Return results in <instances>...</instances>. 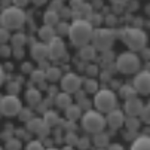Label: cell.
Masks as SVG:
<instances>
[{
	"instance_id": "cell-12",
	"label": "cell",
	"mask_w": 150,
	"mask_h": 150,
	"mask_svg": "<svg viewBox=\"0 0 150 150\" xmlns=\"http://www.w3.org/2000/svg\"><path fill=\"white\" fill-rule=\"evenodd\" d=\"M134 88H135L137 94H143V95H149L150 94V71L143 70V71H140L135 76Z\"/></svg>"
},
{
	"instance_id": "cell-48",
	"label": "cell",
	"mask_w": 150,
	"mask_h": 150,
	"mask_svg": "<svg viewBox=\"0 0 150 150\" xmlns=\"http://www.w3.org/2000/svg\"><path fill=\"white\" fill-rule=\"evenodd\" d=\"M31 2H33L34 5H37V6H42V5H45L48 0H31Z\"/></svg>"
},
{
	"instance_id": "cell-4",
	"label": "cell",
	"mask_w": 150,
	"mask_h": 150,
	"mask_svg": "<svg viewBox=\"0 0 150 150\" xmlns=\"http://www.w3.org/2000/svg\"><path fill=\"white\" fill-rule=\"evenodd\" d=\"M105 117L101 115V112L95 110H88L82 116V128L89 134H95L100 131H104L105 128Z\"/></svg>"
},
{
	"instance_id": "cell-14",
	"label": "cell",
	"mask_w": 150,
	"mask_h": 150,
	"mask_svg": "<svg viewBox=\"0 0 150 150\" xmlns=\"http://www.w3.org/2000/svg\"><path fill=\"white\" fill-rule=\"evenodd\" d=\"M125 122V116H123V112L117 110L116 107L113 110L109 112V115H107V119H105V123L109 125L112 129H119V128H122Z\"/></svg>"
},
{
	"instance_id": "cell-9",
	"label": "cell",
	"mask_w": 150,
	"mask_h": 150,
	"mask_svg": "<svg viewBox=\"0 0 150 150\" xmlns=\"http://www.w3.org/2000/svg\"><path fill=\"white\" fill-rule=\"evenodd\" d=\"M66 55V43L59 36H55L48 42V57L51 59H61Z\"/></svg>"
},
{
	"instance_id": "cell-44",
	"label": "cell",
	"mask_w": 150,
	"mask_h": 150,
	"mask_svg": "<svg viewBox=\"0 0 150 150\" xmlns=\"http://www.w3.org/2000/svg\"><path fill=\"white\" fill-rule=\"evenodd\" d=\"M12 54H13L16 58H23V57H24V51H23V48H13V49H12Z\"/></svg>"
},
{
	"instance_id": "cell-31",
	"label": "cell",
	"mask_w": 150,
	"mask_h": 150,
	"mask_svg": "<svg viewBox=\"0 0 150 150\" xmlns=\"http://www.w3.org/2000/svg\"><path fill=\"white\" fill-rule=\"evenodd\" d=\"M140 116H141V120L144 123H149L150 125V103L146 104V105H143V110H141Z\"/></svg>"
},
{
	"instance_id": "cell-32",
	"label": "cell",
	"mask_w": 150,
	"mask_h": 150,
	"mask_svg": "<svg viewBox=\"0 0 150 150\" xmlns=\"http://www.w3.org/2000/svg\"><path fill=\"white\" fill-rule=\"evenodd\" d=\"M30 74H31V79H33L34 82H43V80L46 79L45 70H33Z\"/></svg>"
},
{
	"instance_id": "cell-23",
	"label": "cell",
	"mask_w": 150,
	"mask_h": 150,
	"mask_svg": "<svg viewBox=\"0 0 150 150\" xmlns=\"http://www.w3.org/2000/svg\"><path fill=\"white\" fill-rule=\"evenodd\" d=\"M59 116H58V113L57 112H54V110H45L43 112V122L48 125V126H55V125H58L59 123Z\"/></svg>"
},
{
	"instance_id": "cell-25",
	"label": "cell",
	"mask_w": 150,
	"mask_h": 150,
	"mask_svg": "<svg viewBox=\"0 0 150 150\" xmlns=\"http://www.w3.org/2000/svg\"><path fill=\"white\" fill-rule=\"evenodd\" d=\"M45 73H46V80L49 82H58L61 79V70L58 67H48Z\"/></svg>"
},
{
	"instance_id": "cell-27",
	"label": "cell",
	"mask_w": 150,
	"mask_h": 150,
	"mask_svg": "<svg viewBox=\"0 0 150 150\" xmlns=\"http://www.w3.org/2000/svg\"><path fill=\"white\" fill-rule=\"evenodd\" d=\"M123 123L126 125L128 131H137L138 128H140V125H141V120H138L137 116H129L128 119H125Z\"/></svg>"
},
{
	"instance_id": "cell-47",
	"label": "cell",
	"mask_w": 150,
	"mask_h": 150,
	"mask_svg": "<svg viewBox=\"0 0 150 150\" xmlns=\"http://www.w3.org/2000/svg\"><path fill=\"white\" fill-rule=\"evenodd\" d=\"M3 82H5V70H3L2 66H0V86L3 85Z\"/></svg>"
},
{
	"instance_id": "cell-50",
	"label": "cell",
	"mask_w": 150,
	"mask_h": 150,
	"mask_svg": "<svg viewBox=\"0 0 150 150\" xmlns=\"http://www.w3.org/2000/svg\"><path fill=\"white\" fill-rule=\"evenodd\" d=\"M113 3H125V2H128V0H112Z\"/></svg>"
},
{
	"instance_id": "cell-24",
	"label": "cell",
	"mask_w": 150,
	"mask_h": 150,
	"mask_svg": "<svg viewBox=\"0 0 150 150\" xmlns=\"http://www.w3.org/2000/svg\"><path fill=\"white\" fill-rule=\"evenodd\" d=\"M94 144L97 147H107V144H109V135L103 131L95 132L94 134Z\"/></svg>"
},
{
	"instance_id": "cell-16",
	"label": "cell",
	"mask_w": 150,
	"mask_h": 150,
	"mask_svg": "<svg viewBox=\"0 0 150 150\" xmlns=\"http://www.w3.org/2000/svg\"><path fill=\"white\" fill-rule=\"evenodd\" d=\"M80 116H82V109H80L79 104H73V103H71L70 105L66 107V117H67L69 120L76 122L77 119H80Z\"/></svg>"
},
{
	"instance_id": "cell-8",
	"label": "cell",
	"mask_w": 150,
	"mask_h": 150,
	"mask_svg": "<svg viewBox=\"0 0 150 150\" xmlns=\"http://www.w3.org/2000/svg\"><path fill=\"white\" fill-rule=\"evenodd\" d=\"M21 107H23V104H21L19 98L13 94H9L0 98V113L3 116H8V117L18 116Z\"/></svg>"
},
{
	"instance_id": "cell-42",
	"label": "cell",
	"mask_w": 150,
	"mask_h": 150,
	"mask_svg": "<svg viewBox=\"0 0 150 150\" xmlns=\"http://www.w3.org/2000/svg\"><path fill=\"white\" fill-rule=\"evenodd\" d=\"M21 71L23 73H31L33 71V66L30 62H24L23 66H21Z\"/></svg>"
},
{
	"instance_id": "cell-11",
	"label": "cell",
	"mask_w": 150,
	"mask_h": 150,
	"mask_svg": "<svg viewBox=\"0 0 150 150\" xmlns=\"http://www.w3.org/2000/svg\"><path fill=\"white\" fill-rule=\"evenodd\" d=\"M27 129L31 134H37L39 137H48L49 135V131H51V126H48L43 122V119L33 116L30 120H27Z\"/></svg>"
},
{
	"instance_id": "cell-43",
	"label": "cell",
	"mask_w": 150,
	"mask_h": 150,
	"mask_svg": "<svg viewBox=\"0 0 150 150\" xmlns=\"http://www.w3.org/2000/svg\"><path fill=\"white\" fill-rule=\"evenodd\" d=\"M12 2H13V5L18 6V8H25V6L28 5L30 0H12Z\"/></svg>"
},
{
	"instance_id": "cell-17",
	"label": "cell",
	"mask_w": 150,
	"mask_h": 150,
	"mask_svg": "<svg viewBox=\"0 0 150 150\" xmlns=\"http://www.w3.org/2000/svg\"><path fill=\"white\" fill-rule=\"evenodd\" d=\"M132 150H150V135L137 137L131 146Z\"/></svg>"
},
{
	"instance_id": "cell-28",
	"label": "cell",
	"mask_w": 150,
	"mask_h": 150,
	"mask_svg": "<svg viewBox=\"0 0 150 150\" xmlns=\"http://www.w3.org/2000/svg\"><path fill=\"white\" fill-rule=\"evenodd\" d=\"M98 91V82L91 77L88 80H85V92H88V94H95Z\"/></svg>"
},
{
	"instance_id": "cell-52",
	"label": "cell",
	"mask_w": 150,
	"mask_h": 150,
	"mask_svg": "<svg viewBox=\"0 0 150 150\" xmlns=\"http://www.w3.org/2000/svg\"><path fill=\"white\" fill-rule=\"evenodd\" d=\"M0 116H2V113H0Z\"/></svg>"
},
{
	"instance_id": "cell-35",
	"label": "cell",
	"mask_w": 150,
	"mask_h": 150,
	"mask_svg": "<svg viewBox=\"0 0 150 150\" xmlns=\"http://www.w3.org/2000/svg\"><path fill=\"white\" fill-rule=\"evenodd\" d=\"M25 149H27V150H33V149L42 150V149H43V144H42L40 140H31V141H28V144L25 146Z\"/></svg>"
},
{
	"instance_id": "cell-26",
	"label": "cell",
	"mask_w": 150,
	"mask_h": 150,
	"mask_svg": "<svg viewBox=\"0 0 150 150\" xmlns=\"http://www.w3.org/2000/svg\"><path fill=\"white\" fill-rule=\"evenodd\" d=\"M11 42L13 48H23L27 42V37L24 33H16L15 36H11Z\"/></svg>"
},
{
	"instance_id": "cell-20",
	"label": "cell",
	"mask_w": 150,
	"mask_h": 150,
	"mask_svg": "<svg viewBox=\"0 0 150 150\" xmlns=\"http://www.w3.org/2000/svg\"><path fill=\"white\" fill-rule=\"evenodd\" d=\"M79 54H80V57H82L85 61H91V59L95 58V55H97V49H95L94 45L86 43V45L80 46V52H79Z\"/></svg>"
},
{
	"instance_id": "cell-5",
	"label": "cell",
	"mask_w": 150,
	"mask_h": 150,
	"mask_svg": "<svg viewBox=\"0 0 150 150\" xmlns=\"http://www.w3.org/2000/svg\"><path fill=\"white\" fill-rule=\"evenodd\" d=\"M122 40L129 49L141 51L143 48H146L147 34L140 28H125L122 31Z\"/></svg>"
},
{
	"instance_id": "cell-29",
	"label": "cell",
	"mask_w": 150,
	"mask_h": 150,
	"mask_svg": "<svg viewBox=\"0 0 150 150\" xmlns=\"http://www.w3.org/2000/svg\"><path fill=\"white\" fill-rule=\"evenodd\" d=\"M137 95V91L134 86H129V85H125V86L120 88V97H123L125 100L126 98H131V97H135Z\"/></svg>"
},
{
	"instance_id": "cell-49",
	"label": "cell",
	"mask_w": 150,
	"mask_h": 150,
	"mask_svg": "<svg viewBox=\"0 0 150 150\" xmlns=\"http://www.w3.org/2000/svg\"><path fill=\"white\" fill-rule=\"evenodd\" d=\"M107 147H109L110 150H122L123 147L122 146H119V144H113V146H107Z\"/></svg>"
},
{
	"instance_id": "cell-15",
	"label": "cell",
	"mask_w": 150,
	"mask_h": 150,
	"mask_svg": "<svg viewBox=\"0 0 150 150\" xmlns=\"http://www.w3.org/2000/svg\"><path fill=\"white\" fill-rule=\"evenodd\" d=\"M30 54H31V57H33L36 61H43V59L48 57V43H45V42L34 43V45L31 46Z\"/></svg>"
},
{
	"instance_id": "cell-45",
	"label": "cell",
	"mask_w": 150,
	"mask_h": 150,
	"mask_svg": "<svg viewBox=\"0 0 150 150\" xmlns=\"http://www.w3.org/2000/svg\"><path fill=\"white\" fill-rule=\"evenodd\" d=\"M54 2H55V3H52V5H51V9H54V11H58V12H59V11L62 9V3H61V0H54Z\"/></svg>"
},
{
	"instance_id": "cell-13",
	"label": "cell",
	"mask_w": 150,
	"mask_h": 150,
	"mask_svg": "<svg viewBox=\"0 0 150 150\" xmlns=\"http://www.w3.org/2000/svg\"><path fill=\"white\" fill-rule=\"evenodd\" d=\"M143 101L135 95V97H131V98H126L125 101V113L128 116H140L141 110H143Z\"/></svg>"
},
{
	"instance_id": "cell-1",
	"label": "cell",
	"mask_w": 150,
	"mask_h": 150,
	"mask_svg": "<svg viewBox=\"0 0 150 150\" xmlns=\"http://www.w3.org/2000/svg\"><path fill=\"white\" fill-rule=\"evenodd\" d=\"M94 33V25L89 23V19H74L69 25L67 36L74 46H83L91 42Z\"/></svg>"
},
{
	"instance_id": "cell-2",
	"label": "cell",
	"mask_w": 150,
	"mask_h": 150,
	"mask_svg": "<svg viewBox=\"0 0 150 150\" xmlns=\"http://www.w3.org/2000/svg\"><path fill=\"white\" fill-rule=\"evenodd\" d=\"M25 23V13L23 12V8L18 6H8L0 13V25L8 30H18Z\"/></svg>"
},
{
	"instance_id": "cell-3",
	"label": "cell",
	"mask_w": 150,
	"mask_h": 150,
	"mask_svg": "<svg viewBox=\"0 0 150 150\" xmlns=\"http://www.w3.org/2000/svg\"><path fill=\"white\" fill-rule=\"evenodd\" d=\"M115 66L123 74H134L140 70L141 61H140L138 55H135L134 52H123L117 57Z\"/></svg>"
},
{
	"instance_id": "cell-22",
	"label": "cell",
	"mask_w": 150,
	"mask_h": 150,
	"mask_svg": "<svg viewBox=\"0 0 150 150\" xmlns=\"http://www.w3.org/2000/svg\"><path fill=\"white\" fill-rule=\"evenodd\" d=\"M71 94H69V92H59V94H57L55 95V104H57V107H59V109H66L67 105H70L71 104V97H70Z\"/></svg>"
},
{
	"instance_id": "cell-51",
	"label": "cell",
	"mask_w": 150,
	"mask_h": 150,
	"mask_svg": "<svg viewBox=\"0 0 150 150\" xmlns=\"http://www.w3.org/2000/svg\"><path fill=\"white\" fill-rule=\"evenodd\" d=\"M0 98H2V95H0Z\"/></svg>"
},
{
	"instance_id": "cell-18",
	"label": "cell",
	"mask_w": 150,
	"mask_h": 150,
	"mask_svg": "<svg viewBox=\"0 0 150 150\" xmlns=\"http://www.w3.org/2000/svg\"><path fill=\"white\" fill-rule=\"evenodd\" d=\"M55 36H57V33H55V28L52 25H46L45 24L39 30V37H40L42 42H45V43H48L49 40H52Z\"/></svg>"
},
{
	"instance_id": "cell-6",
	"label": "cell",
	"mask_w": 150,
	"mask_h": 150,
	"mask_svg": "<svg viewBox=\"0 0 150 150\" xmlns=\"http://www.w3.org/2000/svg\"><path fill=\"white\" fill-rule=\"evenodd\" d=\"M116 94L112 89H101L95 92L94 97V105L95 109L101 113H109L110 110H113L116 107Z\"/></svg>"
},
{
	"instance_id": "cell-39",
	"label": "cell",
	"mask_w": 150,
	"mask_h": 150,
	"mask_svg": "<svg viewBox=\"0 0 150 150\" xmlns=\"http://www.w3.org/2000/svg\"><path fill=\"white\" fill-rule=\"evenodd\" d=\"M11 54H12L11 46H6V43H3V45H2V48H0V57L8 58V57H11Z\"/></svg>"
},
{
	"instance_id": "cell-40",
	"label": "cell",
	"mask_w": 150,
	"mask_h": 150,
	"mask_svg": "<svg viewBox=\"0 0 150 150\" xmlns=\"http://www.w3.org/2000/svg\"><path fill=\"white\" fill-rule=\"evenodd\" d=\"M89 138H86V137H83V138H79V141H77V147L79 149H89L91 146H89Z\"/></svg>"
},
{
	"instance_id": "cell-46",
	"label": "cell",
	"mask_w": 150,
	"mask_h": 150,
	"mask_svg": "<svg viewBox=\"0 0 150 150\" xmlns=\"http://www.w3.org/2000/svg\"><path fill=\"white\" fill-rule=\"evenodd\" d=\"M82 3H83V0H70V6H71L73 9H77Z\"/></svg>"
},
{
	"instance_id": "cell-19",
	"label": "cell",
	"mask_w": 150,
	"mask_h": 150,
	"mask_svg": "<svg viewBox=\"0 0 150 150\" xmlns=\"http://www.w3.org/2000/svg\"><path fill=\"white\" fill-rule=\"evenodd\" d=\"M25 100L30 105H39L42 103V94L39 89H34V88H30L27 92H25Z\"/></svg>"
},
{
	"instance_id": "cell-41",
	"label": "cell",
	"mask_w": 150,
	"mask_h": 150,
	"mask_svg": "<svg viewBox=\"0 0 150 150\" xmlns=\"http://www.w3.org/2000/svg\"><path fill=\"white\" fill-rule=\"evenodd\" d=\"M86 74H88L89 77H95V76L98 74V67H97V66H89V67L86 69Z\"/></svg>"
},
{
	"instance_id": "cell-36",
	"label": "cell",
	"mask_w": 150,
	"mask_h": 150,
	"mask_svg": "<svg viewBox=\"0 0 150 150\" xmlns=\"http://www.w3.org/2000/svg\"><path fill=\"white\" fill-rule=\"evenodd\" d=\"M19 83L18 82H9L8 83V92L9 94H13V95H16L18 92H19Z\"/></svg>"
},
{
	"instance_id": "cell-38",
	"label": "cell",
	"mask_w": 150,
	"mask_h": 150,
	"mask_svg": "<svg viewBox=\"0 0 150 150\" xmlns=\"http://www.w3.org/2000/svg\"><path fill=\"white\" fill-rule=\"evenodd\" d=\"M66 141H67L69 144H77L79 137H77V135L73 132V131H71V132L69 131V132H67V135H66Z\"/></svg>"
},
{
	"instance_id": "cell-37",
	"label": "cell",
	"mask_w": 150,
	"mask_h": 150,
	"mask_svg": "<svg viewBox=\"0 0 150 150\" xmlns=\"http://www.w3.org/2000/svg\"><path fill=\"white\" fill-rule=\"evenodd\" d=\"M57 25H58V27H57L55 33H58L59 36H61V34H67V33H69V24H67V23H58Z\"/></svg>"
},
{
	"instance_id": "cell-33",
	"label": "cell",
	"mask_w": 150,
	"mask_h": 150,
	"mask_svg": "<svg viewBox=\"0 0 150 150\" xmlns=\"http://www.w3.org/2000/svg\"><path fill=\"white\" fill-rule=\"evenodd\" d=\"M6 149H9V150H18V149H21V141L18 138H9L6 141Z\"/></svg>"
},
{
	"instance_id": "cell-10",
	"label": "cell",
	"mask_w": 150,
	"mask_h": 150,
	"mask_svg": "<svg viewBox=\"0 0 150 150\" xmlns=\"http://www.w3.org/2000/svg\"><path fill=\"white\" fill-rule=\"evenodd\" d=\"M80 86H82V79L74 73H67L66 76L61 77V88L64 92L74 94L76 91L80 89Z\"/></svg>"
},
{
	"instance_id": "cell-30",
	"label": "cell",
	"mask_w": 150,
	"mask_h": 150,
	"mask_svg": "<svg viewBox=\"0 0 150 150\" xmlns=\"http://www.w3.org/2000/svg\"><path fill=\"white\" fill-rule=\"evenodd\" d=\"M18 116H19V119H21V120L27 122V120H30L34 115H33V112H31L30 109H27V107H21V110H19Z\"/></svg>"
},
{
	"instance_id": "cell-7",
	"label": "cell",
	"mask_w": 150,
	"mask_h": 150,
	"mask_svg": "<svg viewBox=\"0 0 150 150\" xmlns=\"http://www.w3.org/2000/svg\"><path fill=\"white\" fill-rule=\"evenodd\" d=\"M115 31L110 28H97L92 33V45L95 46L97 51H109L115 42Z\"/></svg>"
},
{
	"instance_id": "cell-34",
	"label": "cell",
	"mask_w": 150,
	"mask_h": 150,
	"mask_svg": "<svg viewBox=\"0 0 150 150\" xmlns=\"http://www.w3.org/2000/svg\"><path fill=\"white\" fill-rule=\"evenodd\" d=\"M8 40H11L9 30H8V28H5V27H0V45L6 43Z\"/></svg>"
},
{
	"instance_id": "cell-21",
	"label": "cell",
	"mask_w": 150,
	"mask_h": 150,
	"mask_svg": "<svg viewBox=\"0 0 150 150\" xmlns=\"http://www.w3.org/2000/svg\"><path fill=\"white\" fill-rule=\"evenodd\" d=\"M43 21L46 25H57L59 23V12L58 11H54V9H48L45 13H43Z\"/></svg>"
}]
</instances>
